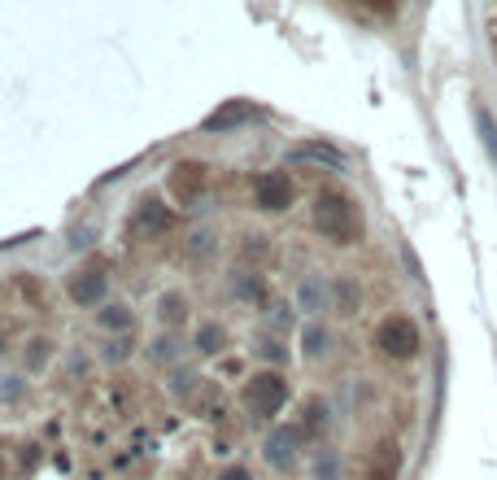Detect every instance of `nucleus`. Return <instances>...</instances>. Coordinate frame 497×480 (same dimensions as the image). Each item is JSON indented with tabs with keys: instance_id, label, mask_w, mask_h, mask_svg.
Wrapping results in <instances>:
<instances>
[{
	"instance_id": "18",
	"label": "nucleus",
	"mask_w": 497,
	"mask_h": 480,
	"mask_svg": "<svg viewBox=\"0 0 497 480\" xmlns=\"http://www.w3.org/2000/svg\"><path fill=\"white\" fill-rule=\"evenodd\" d=\"M44 363H49V341H31V350H27V367L40 372Z\"/></svg>"
},
{
	"instance_id": "13",
	"label": "nucleus",
	"mask_w": 497,
	"mask_h": 480,
	"mask_svg": "<svg viewBox=\"0 0 497 480\" xmlns=\"http://www.w3.org/2000/svg\"><path fill=\"white\" fill-rule=\"evenodd\" d=\"M223 345H227V327H223V323H201L197 327L201 354H223Z\"/></svg>"
},
{
	"instance_id": "15",
	"label": "nucleus",
	"mask_w": 497,
	"mask_h": 480,
	"mask_svg": "<svg viewBox=\"0 0 497 480\" xmlns=\"http://www.w3.org/2000/svg\"><path fill=\"white\" fill-rule=\"evenodd\" d=\"M301 415H305V428H301V432H305V437H310V432H319V428L327 424V406H323V402H319V397H314V402H310V406H305V411H301Z\"/></svg>"
},
{
	"instance_id": "2",
	"label": "nucleus",
	"mask_w": 497,
	"mask_h": 480,
	"mask_svg": "<svg viewBox=\"0 0 497 480\" xmlns=\"http://www.w3.org/2000/svg\"><path fill=\"white\" fill-rule=\"evenodd\" d=\"M284 402H288V380H284V372H257L245 380V411L253 420L280 415Z\"/></svg>"
},
{
	"instance_id": "12",
	"label": "nucleus",
	"mask_w": 497,
	"mask_h": 480,
	"mask_svg": "<svg viewBox=\"0 0 497 480\" xmlns=\"http://www.w3.org/2000/svg\"><path fill=\"white\" fill-rule=\"evenodd\" d=\"M297 306L305 315H323V311H327V284H323L319 275H305V279H301Z\"/></svg>"
},
{
	"instance_id": "11",
	"label": "nucleus",
	"mask_w": 497,
	"mask_h": 480,
	"mask_svg": "<svg viewBox=\"0 0 497 480\" xmlns=\"http://www.w3.org/2000/svg\"><path fill=\"white\" fill-rule=\"evenodd\" d=\"M293 161H310V166H323V170H345V153L332 149V145H297Z\"/></svg>"
},
{
	"instance_id": "5",
	"label": "nucleus",
	"mask_w": 497,
	"mask_h": 480,
	"mask_svg": "<svg viewBox=\"0 0 497 480\" xmlns=\"http://www.w3.org/2000/svg\"><path fill=\"white\" fill-rule=\"evenodd\" d=\"M297 450H301V428L297 424H280L271 437H266V445H262L266 463L280 468V472H288V468L297 463Z\"/></svg>"
},
{
	"instance_id": "3",
	"label": "nucleus",
	"mask_w": 497,
	"mask_h": 480,
	"mask_svg": "<svg viewBox=\"0 0 497 480\" xmlns=\"http://www.w3.org/2000/svg\"><path fill=\"white\" fill-rule=\"evenodd\" d=\"M375 345H380L384 358L406 363V358L419 354V327H414V319H406V315H389V319L375 327Z\"/></svg>"
},
{
	"instance_id": "7",
	"label": "nucleus",
	"mask_w": 497,
	"mask_h": 480,
	"mask_svg": "<svg viewBox=\"0 0 497 480\" xmlns=\"http://www.w3.org/2000/svg\"><path fill=\"white\" fill-rule=\"evenodd\" d=\"M201 188H205V166H201V161H179V166L170 170V197H175L179 206H193L201 197Z\"/></svg>"
},
{
	"instance_id": "8",
	"label": "nucleus",
	"mask_w": 497,
	"mask_h": 480,
	"mask_svg": "<svg viewBox=\"0 0 497 480\" xmlns=\"http://www.w3.org/2000/svg\"><path fill=\"white\" fill-rule=\"evenodd\" d=\"M66 293H70V302L75 306H97L100 297H105V271L100 267H83L70 275V284H66Z\"/></svg>"
},
{
	"instance_id": "19",
	"label": "nucleus",
	"mask_w": 497,
	"mask_h": 480,
	"mask_svg": "<svg viewBox=\"0 0 497 480\" xmlns=\"http://www.w3.org/2000/svg\"><path fill=\"white\" fill-rule=\"evenodd\" d=\"M232 288H236V297H245V302H257V297H262V284H257L253 275H241Z\"/></svg>"
},
{
	"instance_id": "6",
	"label": "nucleus",
	"mask_w": 497,
	"mask_h": 480,
	"mask_svg": "<svg viewBox=\"0 0 497 480\" xmlns=\"http://www.w3.org/2000/svg\"><path fill=\"white\" fill-rule=\"evenodd\" d=\"M170 227H175V210H170L166 201H157V197L140 201V210L131 218V232H136V236H166Z\"/></svg>"
},
{
	"instance_id": "22",
	"label": "nucleus",
	"mask_w": 497,
	"mask_h": 480,
	"mask_svg": "<svg viewBox=\"0 0 497 480\" xmlns=\"http://www.w3.org/2000/svg\"><path fill=\"white\" fill-rule=\"evenodd\" d=\"M175 354H179V350H175V341H170V336H162V341H157V350H153V358H157V363H166V358H175Z\"/></svg>"
},
{
	"instance_id": "10",
	"label": "nucleus",
	"mask_w": 497,
	"mask_h": 480,
	"mask_svg": "<svg viewBox=\"0 0 497 480\" xmlns=\"http://www.w3.org/2000/svg\"><path fill=\"white\" fill-rule=\"evenodd\" d=\"M248 118H257V109L245 106V101H227V106L214 109V114L201 122V131H227V127H241Z\"/></svg>"
},
{
	"instance_id": "9",
	"label": "nucleus",
	"mask_w": 497,
	"mask_h": 480,
	"mask_svg": "<svg viewBox=\"0 0 497 480\" xmlns=\"http://www.w3.org/2000/svg\"><path fill=\"white\" fill-rule=\"evenodd\" d=\"M401 476V450L398 441H380L371 450V463H367V480H398Z\"/></svg>"
},
{
	"instance_id": "21",
	"label": "nucleus",
	"mask_w": 497,
	"mask_h": 480,
	"mask_svg": "<svg viewBox=\"0 0 497 480\" xmlns=\"http://www.w3.org/2000/svg\"><path fill=\"white\" fill-rule=\"evenodd\" d=\"M314 476H319V480H336V459H332L327 450L314 459Z\"/></svg>"
},
{
	"instance_id": "14",
	"label": "nucleus",
	"mask_w": 497,
	"mask_h": 480,
	"mask_svg": "<svg viewBox=\"0 0 497 480\" xmlns=\"http://www.w3.org/2000/svg\"><path fill=\"white\" fill-rule=\"evenodd\" d=\"M184 315H188V302L179 297V293H166V297H157V319L162 323H184Z\"/></svg>"
},
{
	"instance_id": "20",
	"label": "nucleus",
	"mask_w": 497,
	"mask_h": 480,
	"mask_svg": "<svg viewBox=\"0 0 497 480\" xmlns=\"http://www.w3.org/2000/svg\"><path fill=\"white\" fill-rule=\"evenodd\" d=\"M100 323H105V327H131V315H127L122 306H105V311H100Z\"/></svg>"
},
{
	"instance_id": "16",
	"label": "nucleus",
	"mask_w": 497,
	"mask_h": 480,
	"mask_svg": "<svg viewBox=\"0 0 497 480\" xmlns=\"http://www.w3.org/2000/svg\"><path fill=\"white\" fill-rule=\"evenodd\" d=\"M301 345H305V354H314V358H319V354L327 350V332H323V327H305Z\"/></svg>"
},
{
	"instance_id": "1",
	"label": "nucleus",
	"mask_w": 497,
	"mask_h": 480,
	"mask_svg": "<svg viewBox=\"0 0 497 480\" xmlns=\"http://www.w3.org/2000/svg\"><path fill=\"white\" fill-rule=\"evenodd\" d=\"M310 218H314V232L327 236L332 245H358L362 240V227H367L358 201L353 197H341V193H319Z\"/></svg>"
},
{
	"instance_id": "4",
	"label": "nucleus",
	"mask_w": 497,
	"mask_h": 480,
	"mask_svg": "<svg viewBox=\"0 0 497 480\" xmlns=\"http://www.w3.org/2000/svg\"><path fill=\"white\" fill-rule=\"evenodd\" d=\"M253 201L257 210H271V214H284L293 201H297V184L288 170H262L253 179Z\"/></svg>"
},
{
	"instance_id": "23",
	"label": "nucleus",
	"mask_w": 497,
	"mask_h": 480,
	"mask_svg": "<svg viewBox=\"0 0 497 480\" xmlns=\"http://www.w3.org/2000/svg\"><path fill=\"white\" fill-rule=\"evenodd\" d=\"M218 480H253V476H248L245 468H227V472H223V476H218Z\"/></svg>"
},
{
	"instance_id": "17",
	"label": "nucleus",
	"mask_w": 497,
	"mask_h": 480,
	"mask_svg": "<svg viewBox=\"0 0 497 480\" xmlns=\"http://www.w3.org/2000/svg\"><path fill=\"white\" fill-rule=\"evenodd\" d=\"M476 122H480V136H485V149L497 158V127H493V118H489V109H480L476 114Z\"/></svg>"
},
{
	"instance_id": "24",
	"label": "nucleus",
	"mask_w": 497,
	"mask_h": 480,
	"mask_svg": "<svg viewBox=\"0 0 497 480\" xmlns=\"http://www.w3.org/2000/svg\"><path fill=\"white\" fill-rule=\"evenodd\" d=\"M262 354H266V358H275V363H280V358H284V350H280V345H275V341H266V345H262Z\"/></svg>"
}]
</instances>
